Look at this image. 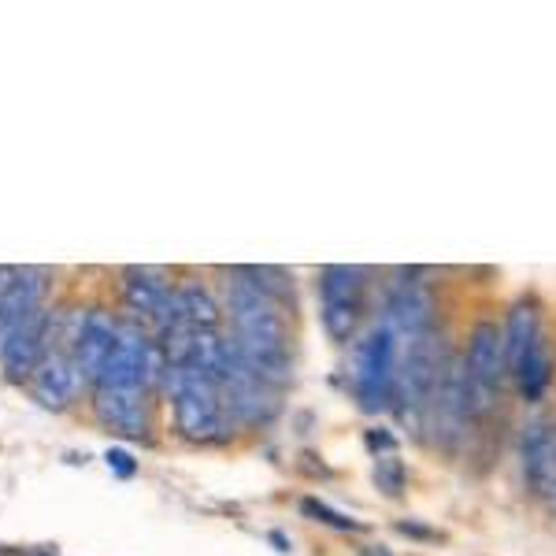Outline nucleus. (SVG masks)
I'll use <instances>...</instances> for the list:
<instances>
[{
    "label": "nucleus",
    "mask_w": 556,
    "mask_h": 556,
    "mask_svg": "<svg viewBox=\"0 0 556 556\" xmlns=\"http://www.w3.org/2000/svg\"><path fill=\"white\" fill-rule=\"evenodd\" d=\"M442 353H438L434 334L412 338L408 349L397 361V382H393V401H397L401 416H427L430 401H434L438 379H442Z\"/></svg>",
    "instance_id": "7ed1b4c3"
},
{
    "label": "nucleus",
    "mask_w": 556,
    "mask_h": 556,
    "mask_svg": "<svg viewBox=\"0 0 556 556\" xmlns=\"http://www.w3.org/2000/svg\"><path fill=\"white\" fill-rule=\"evenodd\" d=\"M301 508H304V516H316L319 523L338 527V531H361V523H356V519H349V516H342V513H334V508H327V505H323V501H316V497H308Z\"/></svg>",
    "instance_id": "aec40b11"
},
{
    "label": "nucleus",
    "mask_w": 556,
    "mask_h": 556,
    "mask_svg": "<svg viewBox=\"0 0 556 556\" xmlns=\"http://www.w3.org/2000/svg\"><path fill=\"white\" fill-rule=\"evenodd\" d=\"M519 456H523L527 486L538 497H556V424L545 416H534L519 438Z\"/></svg>",
    "instance_id": "6e6552de"
},
{
    "label": "nucleus",
    "mask_w": 556,
    "mask_h": 556,
    "mask_svg": "<svg viewBox=\"0 0 556 556\" xmlns=\"http://www.w3.org/2000/svg\"><path fill=\"white\" fill-rule=\"evenodd\" d=\"M464 367H468L471 382V416L490 408V397L501 390L508 375V356H505V330L497 323L482 319L471 327L468 334V353H464Z\"/></svg>",
    "instance_id": "39448f33"
},
{
    "label": "nucleus",
    "mask_w": 556,
    "mask_h": 556,
    "mask_svg": "<svg viewBox=\"0 0 556 556\" xmlns=\"http://www.w3.org/2000/svg\"><path fill=\"white\" fill-rule=\"evenodd\" d=\"M516 382H519V393H523V401H542L545 390H549L553 382V349L545 338H538V342L527 349V356L513 367Z\"/></svg>",
    "instance_id": "2eb2a0df"
},
{
    "label": "nucleus",
    "mask_w": 556,
    "mask_h": 556,
    "mask_svg": "<svg viewBox=\"0 0 556 556\" xmlns=\"http://www.w3.org/2000/svg\"><path fill=\"white\" fill-rule=\"evenodd\" d=\"M375 486H379L386 497H401V490H405V468H401V460L393 453L375 460Z\"/></svg>",
    "instance_id": "6ab92c4d"
},
{
    "label": "nucleus",
    "mask_w": 556,
    "mask_h": 556,
    "mask_svg": "<svg viewBox=\"0 0 556 556\" xmlns=\"http://www.w3.org/2000/svg\"><path fill=\"white\" fill-rule=\"evenodd\" d=\"M115 349V319L108 312L93 308L78 319V330L71 338V361H75V371L83 382H97Z\"/></svg>",
    "instance_id": "1a4fd4ad"
},
{
    "label": "nucleus",
    "mask_w": 556,
    "mask_h": 556,
    "mask_svg": "<svg viewBox=\"0 0 556 556\" xmlns=\"http://www.w3.org/2000/svg\"><path fill=\"white\" fill-rule=\"evenodd\" d=\"M38 312H45V271L20 267L15 282L0 293V349L8 345L12 334H20Z\"/></svg>",
    "instance_id": "9b49d317"
},
{
    "label": "nucleus",
    "mask_w": 556,
    "mask_h": 556,
    "mask_svg": "<svg viewBox=\"0 0 556 556\" xmlns=\"http://www.w3.org/2000/svg\"><path fill=\"white\" fill-rule=\"evenodd\" d=\"M178 304H182V316L190 319L197 330L219 327V304H215V298L204 286H197V282L178 286Z\"/></svg>",
    "instance_id": "f3484780"
},
{
    "label": "nucleus",
    "mask_w": 556,
    "mask_h": 556,
    "mask_svg": "<svg viewBox=\"0 0 556 556\" xmlns=\"http://www.w3.org/2000/svg\"><path fill=\"white\" fill-rule=\"evenodd\" d=\"M227 308L235 319V342L245 356V364L264 379L267 386L290 382L293 361H290V327H286L282 304L260 293L253 282L230 271L227 282Z\"/></svg>",
    "instance_id": "f257e3e1"
},
{
    "label": "nucleus",
    "mask_w": 556,
    "mask_h": 556,
    "mask_svg": "<svg viewBox=\"0 0 556 556\" xmlns=\"http://www.w3.org/2000/svg\"><path fill=\"white\" fill-rule=\"evenodd\" d=\"M538 338H542V319H538V308L531 301H519L508 312L505 323V356H508V371L523 361L527 349H531Z\"/></svg>",
    "instance_id": "dca6fc26"
},
{
    "label": "nucleus",
    "mask_w": 556,
    "mask_h": 556,
    "mask_svg": "<svg viewBox=\"0 0 556 556\" xmlns=\"http://www.w3.org/2000/svg\"><path fill=\"white\" fill-rule=\"evenodd\" d=\"M430 319H434V298L430 290H424L419 282H401L393 286L390 301H386V327L401 338H419L430 330Z\"/></svg>",
    "instance_id": "f8f14e48"
},
{
    "label": "nucleus",
    "mask_w": 556,
    "mask_h": 556,
    "mask_svg": "<svg viewBox=\"0 0 556 556\" xmlns=\"http://www.w3.org/2000/svg\"><path fill=\"white\" fill-rule=\"evenodd\" d=\"M49 327H52V316L49 312H38L20 334L8 338V345L0 349V364H4L8 379H15V382L34 379L45 349H49Z\"/></svg>",
    "instance_id": "ddd939ff"
},
{
    "label": "nucleus",
    "mask_w": 556,
    "mask_h": 556,
    "mask_svg": "<svg viewBox=\"0 0 556 556\" xmlns=\"http://www.w3.org/2000/svg\"><path fill=\"white\" fill-rule=\"evenodd\" d=\"M364 271L361 267L330 264L319 271V301H323V327L334 342L353 338L356 323L364 316Z\"/></svg>",
    "instance_id": "423d86ee"
},
{
    "label": "nucleus",
    "mask_w": 556,
    "mask_h": 556,
    "mask_svg": "<svg viewBox=\"0 0 556 556\" xmlns=\"http://www.w3.org/2000/svg\"><path fill=\"white\" fill-rule=\"evenodd\" d=\"M123 298L127 308L138 316H149L156 323V330L172 327L182 316V304H178V290L167 286V278L156 267H127L123 271Z\"/></svg>",
    "instance_id": "0eeeda50"
},
{
    "label": "nucleus",
    "mask_w": 556,
    "mask_h": 556,
    "mask_svg": "<svg viewBox=\"0 0 556 556\" xmlns=\"http://www.w3.org/2000/svg\"><path fill=\"white\" fill-rule=\"evenodd\" d=\"M393 382H397V334L390 327H379L356 349V397L367 412H382L393 401Z\"/></svg>",
    "instance_id": "20e7f679"
},
{
    "label": "nucleus",
    "mask_w": 556,
    "mask_h": 556,
    "mask_svg": "<svg viewBox=\"0 0 556 556\" xmlns=\"http://www.w3.org/2000/svg\"><path fill=\"white\" fill-rule=\"evenodd\" d=\"M235 275L238 278H245V282H253L260 293H267L271 301L278 304H286L290 301V293H293V282H290V275L282 271V267H271V264H253V267H235Z\"/></svg>",
    "instance_id": "a211bd4d"
},
{
    "label": "nucleus",
    "mask_w": 556,
    "mask_h": 556,
    "mask_svg": "<svg viewBox=\"0 0 556 556\" xmlns=\"http://www.w3.org/2000/svg\"><path fill=\"white\" fill-rule=\"evenodd\" d=\"M164 390L175 401L178 434L190 442H223L230 430V416L223 408L219 382L201 375L197 367H167Z\"/></svg>",
    "instance_id": "f03ea898"
},
{
    "label": "nucleus",
    "mask_w": 556,
    "mask_h": 556,
    "mask_svg": "<svg viewBox=\"0 0 556 556\" xmlns=\"http://www.w3.org/2000/svg\"><path fill=\"white\" fill-rule=\"evenodd\" d=\"M104 460H108V468H112L115 475H123V479H130V475L138 471L134 456H130V453H123V450H108V453H104Z\"/></svg>",
    "instance_id": "412c9836"
},
{
    "label": "nucleus",
    "mask_w": 556,
    "mask_h": 556,
    "mask_svg": "<svg viewBox=\"0 0 556 556\" xmlns=\"http://www.w3.org/2000/svg\"><path fill=\"white\" fill-rule=\"evenodd\" d=\"M93 412L101 419V427H108L119 438H149V401L146 390H112V386H97L93 393Z\"/></svg>",
    "instance_id": "9d476101"
},
{
    "label": "nucleus",
    "mask_w": 556,
    "mask_h": 556,
    "mask_svg": "<svg viewBox=\"0 0 556 556\" xmlns=\"http://www.w3.org/2000/svg\"><path fill=\"white\" fill-rule=\"evenodd\" d=\"M34 393H38L41 405L49 408H67L71 397L78 390V371H75V361L67 353H56V349H45L38 371H34Z\"/></svg>",
    "instance_id": "4468645a"
}]
</instances>
